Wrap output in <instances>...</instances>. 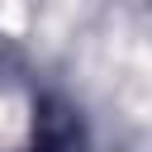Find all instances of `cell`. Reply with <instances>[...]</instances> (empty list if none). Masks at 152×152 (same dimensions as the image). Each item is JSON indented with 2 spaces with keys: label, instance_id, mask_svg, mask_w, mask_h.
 Listing matches in <instances>:
<instances>
[{
  "label": "cell",
  "instance_id": "6da1fadb",
  "mask_svg": "<svg viewBox=\"0 0 152 152\" xmlns=\"http://www.w3.org/2000/svg\"><path fill=\"white\" fill-rule=\"evenodd\" d=\"M81 147H86V133H81V119L66 104H52V109L38 114L33 152H81Z\"/></svg>",
  "mask_w": 152,
  "mask_h": 152
}]
</instances>
